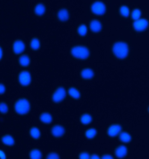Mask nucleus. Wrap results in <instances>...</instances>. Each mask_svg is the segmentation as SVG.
Here are the masks:
<instances>
[{
	"label": "nucleus",
	"mask_w": 149,
	"mask_h": 159,
	"mask_svg": "<svg viewBox=\"0 0 149 159\" xmlns=\"http://www.w3.org/2000/svg\"><path fill=\"white\" fill-rule=\"evenodd\" d=\"M14 108L15 111L18 114L26 115L30 109V104L26 99H20L15 103Z\"/></svg>",
	"instance_id": "1"
},
{
	"label": "nucleus",
	"mask_w": 149,
	"mask_h": 159,
	"mask_svg": "<svg viewBox=\"0 0 149 159\" xmlns=\"http://www.w3.org/2000/svg\"><path fill=\"white\" fill-rule=\"evenodd\" d=\"M113 52L115 56L120 59H124L128 55L129 48L126 43L118 42L114 45Z\"/></svg>",
	"instance_id": "2"
},
{
	"label": "nucleus",
	"mask_w": 149,
	"mask_h": 159,
	"mask_svg": "<svg viewBox=\"0 0 149 159\" xmlns=\"http://www.w3.org/2000/svg\"><path fill=\"white\" fill-rule=\"evenodd\" d=\"M71 54L76 58L85 60L89 56L90 52L87 48L83 46H78L73 47L71 49Z\"/></svg>",
	"instance_id": "3"
},
{
	"label": "nucleus",
	"mask_w": 149,
	"mask_h": 159,
	"mask_svg": "<svg viewBox=\"0 0 149 159\" xmlns=\"http://www.w3.org/2000/svg\"><path fill=\"white\" fill-rule=\"evenodd\" d=\"M66 91L63 87H59L52 94V99L54 102L58 103L64 100L66 97Z\"/></svg>",
	"instance_id": "4"
},
{
	"label": "nucleus",
	"mask_w": 149,
	"mask_h": 159,
	"mask_svg": "<svg viewBox=\"0 0 149 159\" xmlns=\"http://www.w3.org/2000/svg\"><path fill=\"white\" fill-rule=\"evenodd\" d=\"M30 74L27 71H23L19 74V81L20 84L23 86L26 87L30 84L31 82Z\"/></svg>",
	"instance_id": "5"
},
{
	"label": "nucleus",
	"mask_w": 149,
	"mask_h": 159,
	"mask_svg": "<svg viewBox=\"0 0 149 159\" xmlns=\"http://www.w3.org/2000/svg\"><path fill=\"white\" fill-rule=\"evenodd\" d=\"M93 13L96 15H102L105 13L106 10V6L102 2H97L93 3L91 7Z\"/></svg>",
	"instance_id": "6"
},
{
	"label": "nucleus",
	"mask_w": 149,
	"mask_h": 159,
	"mask_svg": "<svg viewBox=\"0 0 149 159\" xmlns=\"http://www.w3.org/2000/svg\"><path fill=\"white\" fill-rule=\"evenodd\" d=\"M51 133L54 137L59 138L64 136L65 133V129L62 125H56L52 127L51 129Z\"/></svg>",
	"instance_id": "7"
},
{
	"label": "nucleus",
	"mask_w": 149,
	"mask_h": 159,
	"mask_svg": "<svg viewBox=\"0 0 149 159\" xmlns=\"http://www.w3.org/2000/svg\"><path fill=\"white\" fill-rule=\"evenodd\" d=\"M147 21L144 19H140L136 20L134 23V28L136 30L142 31L144 30L147 27Z\"/></svg>",
	"instance_id": "8"
},
{
	"label": "nucleus",
	"mask_w": 149,
	"mask_h": 159,
	"mask_svg": "<svg viewBox=\"0 0 149 159\" xmlns=\"http://www.w3.org/2000/svg\"><path fill=\"white\" fill-rule=\"evenodd\" d=\"M25 49V45L22 41H16L13 44V49L15 53L19 54L24 51Z\"/></svg>",
	"instance_id": "9"
},
{
	"label": "nucleus",
	"mask_w": 149,
	"mask_h": 159,
	"mask_svg": "<svg viewBox=\"0 0 149 159\" xmlns=\"http://www.w3.org/2000/svg\"><path fill=\"white\" fill-rule=\"evenodd\" d=\"M121 130V127L119 125H113L109 128L108 134L109 136L115 137L120 133Z\"/></svg>",
	"instance_id": "10"
},
{
	"label": "nucleus",
	"mask_w": 149,
	"mask_h": 159,
	"mask_svg": "<svg viewBox=\"0 0 149 159\" xmlns=\"http://www.w3.org/2000/svg\"><path fill=\"white\" fill-rule=\"evenodd\" d=\"M81 76L84 79L90 80L94 77V73L91 69L85 68L81 70Z\"/></svg>",
	"instance_id": "11"
},
{
	"label": "nucleus",
	"mask_w": 149,
	"mask_h": 159,
	"mask_svg": "<svg viewBox=\"0 0 149 159\" xmlns=\"http://www.w3.org/2000/svg\"><path fill=\"white\" fill-rule=\"evenodd\" d=\"M57 16L60 21H67L69 18V13L67 10L62 9L60 10L57 14Z\"/></svg>",
	"instance_id": "12"
},
{
	"label": "nucleus",
	"mask_w": 149,
	"mask_h": 159,
	"mask_svg": "<svg viewBox=\"0 0 149 159\" xmlns=\"http://www.w3.org/2000/svg\"><path fill=\"white\" fill-rule=\"evenodd\" d=\"M39 119L41 122L44 124H50L52 120V116L47 112H44L41 114Z\"/></svg>",
	"instance_id": "13"
},
{
	"label": "nucleus",
	"mask_w": 149,
	"mask_h": 159,
	"mask_svg": "<svg viewBox=\"0 0 149 159\" xmlns=\"http://www.w3.org/2000/svg\"><path fill=\"white\" fill-rule=\"evenodd\" d=\"M91 30L94 33L99 32L102 29V25L97 20H94L92 21L90 25Z\"/></svg>",
	"instance_id": "14"
},
{
	"label": "nucleus",
	"mask_w": 149,
	"mask_h": 159,
	"mask_svg": "<svg viewBox=\"0 0 149 159\" xmlns=\"http://www.w3.org/2000/svg\"><path fill=\"white\" fill-rule=\"evenodd\" d=\"M2 142L4 144L8 146H12L14 145L15 140L12 136L9 135L3 136L2 138Z\"/></svg>",
	"instance_id": "15"
},
{
	"label": "nucleus",
	"mask_w": 149,
	"mask_h": 159,
	"mask_svg": "<svg viewBox=\"0 0 149 159\" xmlns=\"http://www.w3.org/2000/svg\"><path fill=\"white\" fill-rule=\"evenodd\" d=\"M70 96L75 99H78L81 98V93L78 89L73 87L70 88L68 90Z\"/></svg>",
	"instance_id": "16"
},
{
	"label": "nucleus",
	"mask_w": 149,
	"mask_h": 159,
	"mask_svg": "<svg viewBox=\"0 0 149 159\" xmlns=\"http://www.w3.org/2000/svg\"><path fill=\"white\" fill-rule=\"evenodd\" d=\"M127 150L124 146L119 147L115 150V155L119 158H123L127 154Z\"/></svg>",
	"instance_id": "17"
},
{
	"label": "nucleus",
	"mask_w": 149,
	"mask_h": 159,
	"mask_svg": "<svg viewBox=\"0 0 149 159\" xmlns=\"http://www.w3.org/2000/svg\"><path fill=\"white\" fill-rule=\"evenodd\" d=\"M93 118L91 115L88 114H84L81 116L80 118V122L81 124L84 125H87L89 124L92 122Z\"/></svg>",
	"instance_id": "18"
},
{
	"label": "nucleus",
	"mask_w": 149,
	"mask_h": 159,
	"mask_svg": "<svg viewBox=\"0 0 149 159\" xmlns=\"http://www.w3.org/2000/svg\"><path fill=\"white\" fill-rule=\"evenodd\" d=\"M34 11L37 16H42L44 14L45 12H46V7L42 4H38L35 7Z\"/></svg>",
	"instance_id": "19"
},
{
	"label": "nucleus",
	"mask_w": 149,
	"mask_h": 159,
	"mask_svg": "<svg viewBox=\"0 0 149 159\" xmlns=\"http://www.w3.org/2000/svg\"><path fill=\"white\" fill-rule=\"evenodd\" d=\"M29 133L31 137L34 139H38L40 137V131L38 128L33 127L30 130Z\"/></svg>",
	"instance_id": "20"
},
{
	"label": "nucleus",
	"mask_w": 149,
	"mask_h": 159,
	"mask_svg": "<svg viewBox=\"0 0 149 159\" xmlns=\"http://www.w3.org/2000/svg\"><path fill=\"white\" fill-rule=\"evenodd\" d=\"M19 62L21 66H23V67H26L29 65L30 60L28 56L24 55L21 56L19 58Z\"/></svg>",
	"instance_id": "21"
},
{
	"label": "nucleus",
	"mask_w": 149,
	"mask_h": 159,
	"mask_svg": "<svg viewBox=\"0 0 149 159\" xmlns=\"http://www.w3.org/2000/svg\"><path fill=\"white\" fill-rule=\"evenodd\" d=\"M29 157L31 159H41L42 157V154L40 150L37 149H33L30 152Z\"/></svg>",
	"instance_id": "22"
},
{
	"label": "nucleus",
	"mask_w": 149,
	"mask_h": 159,
	"mask_svg": "<svg viewBox=\"0 0 149 159\" xmlns=\"http://www.w3.org/2000/svg\"><path fill=\"white\" fill-rule=\"evenodd\" d=\"M97 131L95 129L91 128L86 131L85 135L88 139H93L96 136Z\"/></svg>",
	"instance_id": "23"
},
{
	"label": "nucleus",
	"mask_w": 149,
	"mask_h": 159,
	"mask_svg": "<svg viewBox=\"0 0 149 159\" xmlns=\"http://www.w3.org/2000/svg\"><path fill=\"white\" fill-rule=\"evenodd\" d=\"M30 46L33 50H38L40 47V43L39 40L36 38L33 39L31 40Z\"/></svg>",
	"instance_id": "24"
},
{
	"label": "nucleus",
	"mask_w": 149,
	"mask_h": 159,
	"mask_svg": "<svg viewBox=\"0 0 149 159\" xmlns=\"http://www.w3.org/2000/svg\"><path fill=\"white\" fill-rule=\"evenodd\" d=\"M120 139L124 143H129L131 140V137L129 134L126 132H123L120 135Z\"/></svg>",
	"instance_id": "25"
},
{
	"label": "nucleus",
	"mask_w": 149,
	"mask_h": 159,
	"mask_svg": "<svg viewBox=\"0 0 149 159\" xmlns=\"http://www.w3.org/2000/svg\"><path fill=\"white\" fill-rule=\"evenodd\" d=\"M88 29L86 26L84 25H80L78 28V33L81 36H84L87 34Z\"/></svg>",
	"instance_id": "26"
},
{
	"label": "nucleus",
	"mask_w": 149,
	"mask_h": 159,
	"mask_svg": "<svg viewBox=\"0 0 149 159\" xmlns=\"http://www.w3.org/2000/svg\"><path fill=\"white\" fill-rule=\"evenodd\" d=\"M121 14L124 17L128 16L129 14V10L128 7L125 6H123L120 9Z\"/></svg>",
	"instance_id": "27"
},
{
	"label": "nucleus",
	"mask_w": 149,
	"mask_h": 159,
	"mask_svg": "<svg viewBox=\"0 0 149 159\" xmlns=\"http://www.w3.org/2000/svg\"><path fill=\"white\" fill-rule=\"evenodd\" d=\"M141 15V12L139 9H135L133 11L132 14V17L133 19L135 20H138L140 17Z\"/></svg>",
	"instance_id": "28"
},
{
	"label": "nucleus",
	"mask_w": 149,
	"mask_h": 159,
	"mask_svg": "<svg viewBox=\"0 0 149 159\" xmlns=\"http://www.w3.org/2000/svg\"><path fill=\"white\" fill-rule=\"evenodd\" d=\"M8 108L7 105L5 103H1V111L2 113H6L8 111Z\"/></svg>",
	"instance_id": "29"
},
{
	"label": "nucleus",
	"mask_w": 149,
	"mask_h": 159,
	"mask_svg": "<svg viewBox=\"0 0 149 159\" xmlns=\"http://www.w3.org/2000/svg\"><path fill=\"white\" fill-rule=\"evenodd\" d=\"M47 159H60V157L57 153L56 152H51V153H49L47 157Z\"/></svg>",
	"instance_id": "30"
},
{
	"label": "nucleus",
	"mask_w": 149,
	"mask_h": 159,
	"mask_svg": "<svg viewBox=\"0 0 149 159\" xmlns=\"http://www.w3.org/2000/svg\"><path fill=\"white\" fill-rule=\"evenodd\" d=\"M90 155L87 152H82L79 155V158L89 159L90 158Z\"/></svg>",
	"instance_id": "31"
},
{
	"label": "nucleus",
	"mask_w": 149,
	"mask_h": 159,
	"mask_svg": "<svg viewBox=\"0 0 149 159\" xmlns=\"http://www.w3.org/2000/svg\"><path fill=\"white\" fill-rule=\"evenodd\" d=\"M5 88L4 84H1V94H2L5 93Z\"/></svg>",
	"instance_id": "32"
},
{
	"label": "nucleus",
	"mask_w": 149,
	"mask_h": 159,
	"mask_svg": "<svg viewBox=\"0 0 149 159\" xmlns=\"http://www.w3.org/2000/svg\"><path fill=\"white\" fill-rule=\"evenodd\" d=\"M1 157L2 159H6V155L2 150H1Z\"/></svg>",
	"instance_id": "33"
},
{
	"label": "nucleus",
	"mask_w": 149,
	"mask_h": 159,
	"mask_svg": "<svg viewBox=\"0 0 149 159\" xmlns=\"http://www.w3.org/2000/svg\"><path fill=\"white\" fill-rule=\"evenodd\" d=\"M103 159H111L112 158V157L109 155H105L102 157Z\"/></svg>",
	"instance_id": "34"
},
{
	"label": "nucleus",
	"mask_w": 149,
	"mask_h": 159,
	"mask_svg": "<svg viewBox=\"0 0 149 159\" xmlns=\"http://www.w3.org/2000/svg\"><path fill=\"white\" fill-rule=\"evenodd\" d=\"M92 159H99V157L96 154L92 155V156L91 157Z\"/></svg>",
	"instance_id": "35"
},
{
	"label": "nucleus",
	"mask_w": 149,
	"mask_h": 159,
	"mask_svg": "<svg viewBox=\"0 0 149 159\" xmlns=\"http://www.w3.org/2000/svg\"></svg>",
	"instance_id": "36"
}]
</instances>
